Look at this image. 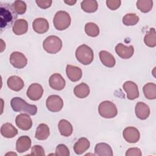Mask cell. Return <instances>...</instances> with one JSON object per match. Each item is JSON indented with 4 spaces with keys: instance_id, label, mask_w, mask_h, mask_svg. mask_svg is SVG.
Returning <instances> with one entry per match:
<instances>
[{
    "instance_id": "1",
    "label": "cell",
    "mask_w": 156,
    "mask_h": 156,
    "mask_svg": "<svg viewBox=\"0 0 156 156\" xmlns=\"http://www.w3.org/2000/svg\"><path fill=\"white\" fill-rule=\"evenodd\" d=\"M10 105L13 111L16 112H25L29 115H35L37 112L35 105L29 104L20 97H15L10 101Z\"/></svg>"
},
{
    "instance_id": "2",
    "label": "cell",
    "mask_w": 156,
    "mask_h": 156,
    "mask_svg": "<svg viewBox=\"0 0 156 156\" xmlns=\"http://www.w3.org/2000/svg\"><path fill=\"white\" fill-rule=\"evenodd\" d=\"M75 55L77 60L84 65L90 64L94 58V53L92 49L84 44L79 46L76 49Z\"/></svg>"
},
{
    "instance_id": "3",
    "label": "cell",
    "mask_w": 156,
    "mask_h": 156,
    "mask_svg": "<svg viewBox=\"0 0 156 156\" xmlns=\"http://www.w3.org/2000/svg\"><path fill=\"white\" fill-rule=\"evenodd\" d=\"M43 49L49 54H54L58 52L62 48L61 39L55 35H50L43 42Z\"/></svg>"
},
{
    "instance_id": "4",
    "label": "cell",
    "mask_w": 156,
    "mask_h": 156,
    "mask_svg": "<svg viewBox=\"0 0 156 156\" xmlns=\"http://www.w3.org/2000/svg\"><path fill=\"white\" fill-rule=\"evenodd\" d=\"M71 19L69 13L65 11H58L53 19V24L55 28L58 30H63L67 29L71 24Z\"/></svg>"
},
{
    "instance_id": "5",
    "label": "cell",
    "mask_w": 156,
    "mask_h": 156,
    "mask_svg": "<svg viewBox=\"0 0 156 156\" xmlns=\"http://www.w3.org/2000/svg\"><path fill=\"white\" fill-rule=\"evenodd\" d=\"M98 112L104 118H113L117 115L118 110L115 104L112 102L104 101L99 104Z\"/></svg>"
},
{
    "instance_id": "6",
    "label": "cell",
    "mask_w": 156,
    "mask_h": 156,
    "mask_svg": "<svg viewBox=\"0 0 156 156\" xmlns=\"http://www.w3.org/2000/svg\"><path fill=\"white\" fill-rule=\"evenodd\" d=\"M47 108L52 112H57L60 111L63 107L62 99L58 95L53 94L49 96L46 102Z\"/></svg>"
},
{
    "instance_id": "7",
    "label": "cell",
    "mask_w": 156,
    "mask_h": 156,
    "mask_svg": "<svg viewBox=\"0 0 156 156\" xmlns=\"http://www.w3.org/2000/svg\"><path fill=\"white\" fill-rule=\"evenodd\" d=\"M10 62L15 68L21 69L24 68L27 64V59L26 56L21 52L15 51L10 56Z\"/></svg>"
},
{
    "instance_id": "8",
    "label": "cell",
    "mask_w": 156,
    "mask_h": 156,
    "mask_svg": "<svg viewBox=\"0 0 156 156\" xmlns=\"http://www.w3.org/2000/svg\"><path fill=\"white\" fill-rule=\"evenodd\" d=\"M122 88L127 94V98L129 100H133L139 97V91L138 85L132 81H126L124 83Z\"/></svg>"
},
{
    "instance_id": "9",
    "label": "cell",
    "mask_w": 156,
    "mask_h": 156,
    "mask_svg": "<svg viewBox=\"0 0 156 156\" xmlns=\"http://www.w3.org/2000/svg\"><path fill=\"white\" fill-rule=\"evenodd\" d=\"M15 123L16 126L23 130H28L32 126V119L26 113H21L17 115L15 119Z\"/></svg>"
},
{
    "instance_id": "10",
    "label": "cell",
    "mask_w": 156,
    "mask_h": 156,
    "mask_svg": "<svg viewBox=\"0 0 156 156\" xmlns=\"http://www.w3.org/2000/svg\"><path fill=\"white\" fill-rule=\"evenodd\" d=\"M124 140L130 143H135L138 141L140 138L139 130L134 127H127L125 128L122 132Z\"/></svg>"
},
{
    "instance_id": "11",
    "label": "cell",
    "mask_w": 156,
    "mask_h": 156,
    "mask_svg": "<svg viewBox=\"0 0 156 156\" xmlns=\"http://www.w3.org/2000/svg\"><path fill=\"white\" fill-rule=\"evenodd\" d=\"M27 96L32 101L39 100L43 94L42 86L37 83L31 84L27 90Z\"/></svg>"
},
{
    "instance_id": "12",
    "label": "cell",
    "mask_w": 156,
    "mask_h": 156,
    "mask_svg": "<svg viewBox=\"0 0 156 156\" xmlns=\"http://www.w3.org/2000/svg\"><path fill=\"white\" fill-rule=\"evenodd\" d=\"M115 49L117 55L123 59L130 58L134 53V48L132 45L127 46L121 43L115 46Z\"/></svg>"
},
{
    "instance_id": "13",
    "label": "cell",
    "mask_w": 156,
    "mask_h": 156,
    "mask_svg": "<svg viewBox=\"0 0 156 156\" xmlns=\"http://www.w3.org/2000/svg\"><path fill=\"white\" fill-rule=\"evenodd\" d=\"M49 84L52 89L60 91L65 88L66 82L61 74L55 73L50 76L49 79Z\"/></svg>"
},
{
    "instance_id": "14",
    "label": "cell",
    "mask_w": 156,
    "mask_h": 156,
    "mask_svg": "<svg viewBox=\"0 0 156 156\" xmlns=\"http://www.w3.org/2000/svg\"><path fill=\"white\" fill-rule=\"evenodd\" d=\"M32 141L29 136L23 135L18 138L16 142V149L19 153H23L28 151L31 147Z\"/></svg>"
},
{
    "instance_id": "15",
    "label": "cell",
    "mask_w": 156,
    "mask_h": 156,
    "mask_svg": "<svg viewBox=\"0 0 156 156\" xmlns=\"http://www.w3.org/2000/svg\"><path fill=\"white\" fill-rule=\"evenodd\" d=\"M32 27L35 32L41 34L48 30L49 26L47 20L43 18H38L34 20L32 23Z\"/></svg>"
},
{
    "instance_id": "16",
    "label": "cell",
    "mask_w": 156,
    "mask_h": 156,
    "mask_svg": "<svg viewBox=\"0 0 156 156\" xmlns=\"http://www.w3.org/2000/svg\"><path fill=\"white\" fill-rule=\"evenodd\" d=\"M66 73L68 79L72 82L79 80L82 76V69L76 66L68 65L66 68Z\"/></svg>"
},
{
    "instance_id": "17",
    "label": "cell",
    "mask_w": 156,
    "mask_h": 156,
    "mask_svg": "<svg viewBox=\"0 0 156 156\" xmlns=\"http://www.w3.org/2000/svg\"><path fill=\"white\" fill-rule=\"evenodd\" d=\"M135 112L137 118L141 120H144L147 119L150 115V108L145 103L138 102L135 105Z\"/></svg>"
},
{
    "instance_id": "18",
    "label": "cell",
    "mask_w": 156,
    "mask_h": 156,
    "mask_svg": "<svg viewBox=\"0 0 156 156\" xmlns=\"http://www.w3.org/2000/svg\"><path fill=\"white\" fill-rule=\"evenodd\" d=\"M7 84L10 89L15 91H20L24 86L23 79L17 76H10L7 80Z\"/></svg>"
},
{
    "instance_id": "19",
    "label": "cell",
    "mask_w": 156,
    "mask_h": 156,
    "mask_svg": "<svg viewBox=\"0 0 156 156\" xmlns=\"http://www.w3.org/2000/svg\"><path fill=\"white\" fill-rule=\"evenodd\" d=\"M94 155L96 156H112L113 151L111 146L105 143H98L94 147Z\"/></svg>"
},
{
    "instance_id": "20",
    "label": "cell",
    "mask_w": 156,
    "mask_h": 156,
    "mask_svg": "<svg viewBox=\"0 0 156 156\" xmlns=\"http://www.w3.org/2000/svg\"><path fill=\"white\" fill-rule=\"evenodd\" d=\"M90 146V143L89 140L87 138L82 137L76 142L73 146V149L76 154L81 155L88 150Z\"/></svg>"
},
{
    "instance_id": "21",
    "label": "cell",
    "mask_w": 156,
    "mask_h": 156,
    "mask_svg": "<svg viewBox=\"0 0 156 156\" xmlns=\"http://www.w3.org/2000/svg\"><path fill=\"white\" fill-rule=\"evenodd\" d=\"M101 63L108 68H112L115 65L116 60L114 56L107 51H101L99 53Z\"/></svg>"
},
{
    "instance_id": "22",
    "label": "cell",
    "mask_w": 156,
    "mask_h": 156,
    "mask_svg": "<svg viewBox=\"0 0 156 156\" xmlns=\"http://www.w3.org/2000/svg\"><path fill=\"white\" fill-rule=\"evenodd\" d=\"M28 29V23L26 20L24 19L16 20L12 27L13 33L16 35H23L27 32Z\"/></svg>"
},
{
    "instance_id": "23",
    "label": "cell",
    "mask_w": 156,
    "mask_h": 156,
    "mask_svg": "<svg viewBox=\"0 0 156 156\" xmlns=\"http://www.w3.org/2000/svg\"><path fill=\"white\" fill-rule=\"evenodd\" d=\"M58 128L60 134L63 136H69L73 133V126L66 119H62L60 120L58 124Z\"/></svg>"
},
{
    "instance_id": "24",
    "label": "cell",
    "mask_w": 156,
    "mask_h": 156,
    "mask_svg": "<svg viewBox=\"0 0 156 156\" xmlns=\"http://www.w3.org/2000/svg\"><path fill=\"white\" fill-rule=\"evenodd\" d=\"M1 135L7 138H12L18 134V130L11 123H5L1 127Z\"/></svg>"
},
{
    "instance_id": "25",
    "label": "cell",
    "mask_w": 156,
    "mask_h": 156,
    "mask_svg": "<svg viewBox=\"0 0 156 156\" xmlns=\"http://www.w3.org/2000/svg\"><path fill=\"white\" fill-rule=\"evenodd\" d=\"M50 131L49 127L46 124H40L36 130L35 137L38 140H45L49 136Z\"/></svg>"
},
{
    "instance_id": "26",
    "label": "cell",
    "mask_w": 156,
    "mask_h": 156,
    "mask_svg": "<svg viewBox=\"0 0 156 156\" xmlns=\"http://www.w3.org/2000/svg\"><path fill=\"white\" fill-rule=\"evenodd\" d=\"M89 86L85 83H81L76 85L74 88L75 96L79 98H85L90 94Z\"/></svg>"
},
{
    "instance_id": "27",
    "label": "cell",
    "mask_w": 156,
    "mask_h": 156,
    "mask_svg": "<svg viewBox=\"0 0 156 156\" xmlns=\"http://www.w3.org/2000/svg\"><path fill=\"white\" fill-rule=\"evenodd\" d=\"M144 96L148 99H155L156 98V85L154 83H147L143 88Z\"/></svg>"
},
{
    "instance_id": "28",
    "label": "cell",
    "mask_w": 156,
    "mask_h": 156,
    "mask_svg": "<svg viewBox=\"0 0 156 156\" xmlns=\"http://www.w3.org/2000/svg\"><path fill=\"white\" fill-rule=\"evenodd\" d=\"M82 9L87 13L95 12L98 8V2L95 0H85L80 4Z\"/></svg>"
},
{
    "instance_id": "29",
    "label": "cell",
    "mask_w": 156,
    "mask_h": 156,
    "mask_svg": "<svg viewBox=\"0 0 156 156\" xmlns=\"http://www.w3.org/2000/svg\"><path fill=\"white\" fill-rule=\"evenodd\" d=\"M144 42L149 47L154 48L156 46V33L154 28H151L146 34Z\"/></svg>"
},
{
    "instance_id": "30",
    "label": "cell",
    "mask_w": 156,
    "mask_h": 156,
    "mask_svg": "<svg viewBox=\"0 0 156 156\" xmlns=\"http://www.w3.org/2000/svg\"><path fill=\"white\" fill-rule=\"evenodd\" d=\"M136 7L143 13H147L151 10L153 7L152 0H138L136 2Z\"/></svg>"
},
{
    "instance_id": "31",
    "label": "cell",
    "mask_w": 156,
    "mask_h": 156,
    "mask_svg": "<svg viewBox=\"0 0 156 156\" xmlns=\"http://www.w3.org/2000/svg\"><path fill=\"white\" fill-rule=\"evenodd\" d=\"M85 32L87 35L92 37H96L99 34V28L96 24L90 22L85 24Z\"/></svg>"
},
{
    "instance_id": "32",
    "label": "cell",
    "mask_w": 156,
    "mask_h": 156,
    "mask_svg": "<svg viewBox=\"0 0 156 156\" xmlns=\"http://www.w3.org/2000/svg\"><path fill=\"white\" fill-rule=\"evenodd\" d=\"M12 8L13 12H15L18 15L24 14L27 9L26 4L20 0L15 1L12 5Z\"/></svg>"
},
{
    "instance_id": "33",
    "label": "cell",
    "mask_w": 156,
    "mask_h": 156,
    "mask_svg": "<svg viewBox=\"0 0 156 156\" xmlns=\"http://www.w3.org/2000/svg\"><path fill=\"white\" fill-rule=\"evenodd\" d=\"M139 17L135 13H127L122 18V23L126 26H134L139 21Z\"/></svg>"
},
{
    "instance_id": "34",
    "label": "cell",
    "mask_w": 156,
    "mask_h": 156,
    "mask_svg": "<svg viewBox=\"0 0 156 156\" xmlns=\"http://www.w3.org/2000/svg\"><path fill=\"white\" fill-rule=\"evenodd\" d=\"M70 154L69 150L68 147L63 144H58L55 149V155L57 156H69Z\"/></svg>"
},
{
    "instance_id": "35",
    "label": "cell",
    "mask_w": 156,
    "mask_h": 156,
    "mask_svg": "<svg viewBox=\"0 0 156 156\" xmlns=\"http://www.w3.org/2000/svg\"><path fill=\"white\" fill-rule=\"evenodd\" d=\"M121 4V1L120 0H107L106 1V5L107 7L112 10H115L118 9Z\"/></svg>"
},
{
    "instance_id": "36",
    "label": "cell",
    "mask_w": 156,
    "mask_h": 156,
    "mask_svg": "<svg viewBox=\"0 0 156 156\" xmlns=\"http://www.w3.org/2000/svg\"><path fill=\"white\" fill-rule=\"evenodd\" d=\"M30 155H45L44 150L40 145H35L31 149Z\"/></svg>"
},
{
    "instance_id": "37",
    "label": "cell",
    "mask_w": 156,
    "mask_h": 156,
    "mask_svg": "<svg viewBox=\"0 0 156 156\" xmlns=\"http://www.w3.org/2000/svg\"><path fill=\"white\" fill-rule=\"evenodd\" d=\"M35 2L37 5L43 9H46L51 7L52 1L51 0H36Z\"/></svg>"
},
{
    "instance_id": "38",
    "label": "cell",
    "mask_w": 156,
    "mask_h": 156,
    "mask_svg": "<svg viewBox=\"0 0 156 156\" xmlns=\"http://www.w3.org/2000/svg\"><path fill=\"white\" fill-rule=\"evenodd\" d=\"M142 155L141 150L138 147H132L127 150L126 152V156H141Z\"/></svg>"
},
{
    "instance_id": "39",
    "label": "cell",
    "mask_w": 156,
    "mask_h": 156,
    "mask_svg": "<svg viewBox=\"0 0 156 156\" xmlns=\"http://www.w3.org/2000/svg\"><path fill=\"white\" fill-rule=\"evenodd\" d=\"M76 0H68V1H65L64 2L69 5H73L76 3Z\"/></svg>"
},
{
    "instance_id": "40",
    "label": "cell",
    "mask_w": 156,
    "mask_h": 156,
    "mask_svg": "<svg viewBox=\"0 0 156 156\" xmlns=\"http://www.w3.org/2000/svg\"><path fill=\"white\" fill-rule=\"evenodd\" d=\"M9 154H13V155H17V154H16V153H7V154H6V155H9Z\"/></svg>"
}]
</instances>
